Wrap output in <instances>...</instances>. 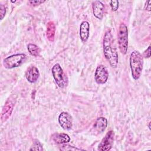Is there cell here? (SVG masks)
<instances>
[{"label":"cell","instance_id":"cell-14","mask_svg":"<svg viewBox=\"0 0 151 151\" xmlns=\"http://www.w3.org/2000/svg\"><path fill=\"white\" fill-rule=\"evenodd\" d=\"M52 139L54 142L57 144H64L68 143L70 140V136L63 133H56L52 136Z\"/></svg>","mask_w":151,"mask_h":151},{"label":"cell","instance_id":"cell-7","mask_svg":"<svg viewBox=\"0 0 151 151\" xmlns=\"http://www.w3.org/2000/svg\"><path fill=\"white\" fill-rule=\"evenodd\" d=\"M109 78V73L107 70L103 65H99L96 70L94 78L96 82L99 84L106 83Z\"/></svg>","mask_w":151,"mask_h":151},{"label":"cell","instance_id":"cell-23","mask_svg":"<svg viewBox=\"0 0 151 151\" xmlns=\"http://www.w3.org/2000/svg\"><path fill=\"white\" fill-rule=\"evenodd\" d=\"M150 3H151V1H147L145 6V9L148 11H150Z\"/></svg>","mask_w":151,"mask_h":151},{"label":"cell","instance_id":"cell-19","mask_svg":"<svg viewBox=\"0 0 151 151\" xmlns=\"http://www.w3.org/2000/svg\"><path fill=\"white\" fill-rule=\"evenodd\" d=\"M61 150H81V149H78V148H77V147H74L73 146H70V145H64L62 147V148H61Z\"/></svg>","mask_w":151,"mask_h":151},{"label":"cell","instance_id":"cell-22","mask_svg":"<svg viewBox=\"0 0 151 151\" xmlns=\"http://www.w3.org/2000/svg\"><path fill=\"white\" fill-rule=\"evenodd\" d=\"M143 57H145V58H149L150 57V45L143 52Z\"/></svg>","mask_w":151,"mask_h":151},{"label":"cell","instance_id":"cell-11","mask_svg":"<svg viewBox=\"0 0 151 151\" xmlns=\"http://www.w3.org/2000/svg\"><path fill=\"white\" fill-rule=\"evenodd\" d=\"M104 5L100 1H95L93 2V12L94 17L101 19L104 15Z\"/></svg>","mask_w":151,"mask_h":151},{"label":"cell","instance_id":"cell-16","mask_svg":"<svg viewBox=\"0 0 151 151\" xmlns=\"http://www.w3.org/2000/svg\"><path fill=\"white\" fill-rule=\"evenodd\" d=\"M28 50L29 54L34 57L38 56L41 51L40 48L37 45L33 44H29L28 45Z\"/></svg>","mask_w":151,"mask_h":151},{"label":"cell","instance_id":"cell-13","mask_svg":"<svg viewBox=\"0 0 151 151\" xmlns=\"http://www.w3.org/2000/svg\"><path fill=\"white\" fill-rule=\"evenodd\" d=\"M107 126V120L105 117H100L96 120L93 128L94 130L99 133L103 132Z\"/></svg>","mask_w":151,"mask_h":151},{"label":"cell","instance_id":"cell-18","mask_svg":"<svg viewBox=\"0 0 151 151\" xmlns=\"http://www.w3.org/2000/svg\"><path fill=\"white\" fill-rule=\"evenodd\" d=\"M111 9L113 11H116L119 8V1H111L110 3Z\"/></svg>","mask_w":151,"mask_h":151},{"label":"cell","instance_id":"cell-15","mask_svg":"<svg viewBox=\"0 0 151 151\" xmlns=\"http://www.w3.org/2000/svg\"><path fill=\"white\" fill-rule=\"evenodd\" d=\"M55 25L53 21H49L47 25L46 34L48 40L50 42H53L55 38Z\"/></svg>","mask_w":151,"mask_h":151},{"label":"cell","instance_id":"cell-4","mask_svg":"<svg viewBox=\"0 0 151 151\" xmlns=\"http://www.w3.org/2000/svg\"><path fill=\"white\" fill-rule=\"evenodd\" d=\"M51 73L56 84L59 87L64 88L67 86L68 83L67 77L59 64L57 63L52 67Z\"/></svg>","mask_w":151,"mask_h":151},{"label":"cell","instance_id":"cell-12","mask_svg":"<svg viewBox=\"0 0 151 151\" xmlns=\"http://www.w3.org/2000/svg\"><path fill=\"white\" fill-rule=\"evenodd\" d=\"M90 34V24L87 21H83L80 26V37L83 42H86Z\"/></svg>","mask_w":151,"mask_h":151},{"label":"cell","instance_id":"cell-17","mask_svg":"<svg viewBox=\"0 0 151 151\" xmlns=\"http://www.w3.org/2000/svg\"><path fill=\"white\" fill-rule=\"evenodd\" d=\"M30 150H42V145L40 142L39 140L35 139L34 142L33 146L29 149Z\"/></svg>","mask_w":151,"mask_h":151},{"label":"cell","instance_id":"cell-3","mask_svg":"<svg viewBox=\"0 0 151 151\" xmlns=\"http://www.w3.org/2000/svg\"><path fill=\"white\" fill-rule=\"evenodd\" d=\"M27 60L25 54H16L7 57L4 59L3 65L5 68L11 69L21 65Z\"/></svg>","mask_w":151,"mask_h":151},{"label":"cell","instance_id":"cell-20","mask_svg":"<svg viewBox=\"0 0 151 151\" xmlns=\"http://www.w3.org/2000/svg\"><path fill=\"white\" fill-rule=\"evenodd\" d=\"M0 12H1V19H2L4 18V17L5 15L6 14V7L5 6V5L1 4L0 5Z\"/></svg>","mask_w":151,"mask_h":151},{"label":"cell","instance_id":"cell-1","mask_svg":"<svg viewBox=\"0 0 151 151\" xmlns=\"http://www.w3.org/2000/svg\"><path fill=\"white\" fill-rule=\"evenodd\" d=\"M103 51L105 58L113 68H116L118 63V54L114 43L111 31L106 32L103 38Z\"/></svg>","mask_w":151,"mask_h":151},{"label":"cell","instance_id":"cell-9","mask_svg":"<svg viewBox=\"0 0 151 151\" xmlns=\"http://www.w3.org/2000/svg\"><path fill=\"white\" fill-rule=\"evenodd\" d=\"M58 122L63 129L70 130L73 126L72 116L68 113L63 111L58 116Z\"/></svg>","mask_w":151,"mask_h":151},{"label":"cell","instance_id":"cell-2","mask_svg":"<svg viewBox=\"0 0 151 151\" xmlns=\"http://www.w3.org/2000/svg\"><path fill=\"white\" fill-rule=\"evenodd\" d=\"M129 64L133 78L138 80L142 74L143 65V57L138 51L135 50L130 54Z\"/></svg>","mask_w":151,"mask_h":151},{"label":"cell","instance_id":"cell-8","mask_svg":"<svg viewBox=\"0 0 151 151\" xmlns=\"http://www.w3.org/2000/svg\"><path fill=\"white\" fill-rule=\"evenodd\" d=\"M15 99L9 97L6 101L2 111L1 113V121L2 122H5L11 115V113L13 110V108L15 106Z\"/></svg>","mask_w":151,"mask_h":151},{"label":"cell","instance_id":"cell-10","mask_svg":"<svg viewBox=\"0 0 151 151\" xmlns=\"http://www.w3.org/2000/svg\"><path fill=\"white\" fill-rule=\"evenodd\" d=\"M40 76V73L37 67L33 65L29 66L25 73V77L27 80L31 83H35L38 80Z\"/></svg>","mask_w":151,"mask_h":151},{"label":"cell","instance_id":"cell-5","mask_svg":"<svg viewBox=\"0 0 151 151\" xmlns=\"http://www.w3.org/2000/svg\"><path fill=\"white\" fill-rule=\"evenodd\" d=\"M118 43L122 54H126L128 48V30L124 24H121L118 32Z\"/></svg>","mask_w":151,"mask_h":151},{"label":"cell","instance_id":"cell-21","mask_svg":"<svg viewBox=\"0 0 151 151\" xmlns=\"http://www.w3.org/2000/svg\"><path fill=\"white\" fill-rule=\"evenodd\" d=\"M45 2V1H40V0H33V1H29V2L31 4V5L33 6H37L38 5H40L41 4H42Z\"/></svg>","mask_w":151,"mask_h":151},{"label":"cell","instance_id":"cell-6","mask_svg":"<svg viewBox=\"0 0 151 151\" xmlns=\"http://www.w3.org/2000/svg\"><path fill=\"white\" fill-rule=\"evenodd\" d=\"M114 133L113 130L109 131L103 138L101 142L99 145L98 150L101 151L110 150L113 146L114 141Z\"/></svg>","mask_w":151,"mask_h":151},{"label":"cell","instance_id":"cell-24","mask_svg":"<svg viewBox=\"0 0 151 151\" xmlns=\"http://www.w3.org/2000/svg\"><path fill=\"white\" fill-rule=\"evenodd\" d=\"M149 129H150V122H149Z\"/></svg>","mask_w":151,"mask_h":151}]
</instances>
